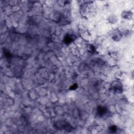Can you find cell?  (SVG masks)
<instances>
[{
	"label": "cell",
	"instance_id": "1",
	"mask_svg": "<svg viewBox=\"0 0 134 134\" xmlns=\"http://www.w3.org/2000/svg\"><path fill=\"white\" fill-rule=\"evenodd\" d=\"M55 127L58 129H64L66 131H72V127L68 123L65 121H58L55 125Z\"/></svg>",
	"mask_w": 134,
	"mask_h": 134
},
{
	"label": "cell",
	"instance_id": "2",
	"mask_svg": "<svg viewBox=\"0 0 134 134\" xmlns=\"http://www.w3.org/2000/svg\"><path fill=\"white\" fill-rule=\"evenodd\" d=\"M111 88L116 93H121L122 91V87L120 82L114 81L111 85Z\"/></svg>",
	"mask_w": 134,
	"mask_h": 134
},
{
	"label": "cell",
	"instance_id": "3",
	"mask_svg": "<svg viewBox=\"0 0 134 134\" xmlns=\"http://www.w3.org/2000/svg\"><path fill=\"white\" fill-rule=\"evenodd\" d=\"M110 36L114 40L119 41L122 37V34L119 30L115 29L111 30L110 32Z\"/></svg>",
	"mask_w": 134,
	"mask_h": 134
},
{
	"label": "cell",
	"instance_id": "4",
	"mask_svg": "<svg viewBox=\"0 0 134 134\" xmlns=\"http://www.w3.org/2000/svg\"><path fill=\"white\" fill-rule=\"evenodd\" d=\"M108 110L107 108L104 106H98L97 108V115L100 116V117H102L104 116L107 112Z\"/></svg>",
	"mask_w": 134,
	"mask_h": 134
},
{
	"label": "cell",
	"instance_id": "5",
	"mask_svg": "<svg viewBox=\"0 0 134 134\" xmlns=\"http://www.w3.org/2000/svg\"><path fill=\"white\" fill-rule=\"evenodd\" d=\"M76 38V37L73 35H66L64 38V42L66 44H69L73 42Z\"/></svg>",
	"mask_w": 134,
	"mask_h": 134
},
{
	"label": "cell",
	"instance_id": "6",
	"mask_svg": "<svg viewBox=\"0 0 134 134\" xmlns=\"http://www.w3.org/2000/svg\"><path fill=\"white\" fill-rule=\"evenodd\" d=\"M132 13L131 11H125L122 13L121 16L125 19H130L132 18Z\"/></svg>",
	"mask_w": 134,
	"mask_h": 134
},
{
	"label": "cell",
	"instance_id": "7",
	"mask_svg": "<svg viewBox=\"0 0 134 134\" xmlns=\"http://www.w3.org/2000/svg\"><path fill=\"white\" fill-rule=\"evenodd\" d=\"M108 21L111 23H115L117 21V18L115 16L112 15L108 17Z\"/></svg>",
	"mask_w": 134,
	"mask_h": 134
},
{
	"label": "cell",
	"instance_id": "8",
	"mask_svg": "<svg viewBox=\"0 0 134 134\" xmlns=\"http://www.w3.org/2000/svg\"><path fill=\"white\" fill-rule=\"evenodd\" d=\"M109 130L111 132H115L117 130V127L116 126H115V125L111 126L109 128Z\"/></svg>",
	"mask_w": 134,
	"mask_h": 134
},
{
	"label": "cell",
	"instance_id": "9",
	"mask_svg": "<svg viewBox=\"0 0 134 134\" xmlns=\"http://www.w3.org/2000/svg\"><path fill=\"white\" fill-rule=\"evenodd\" d=\"M77 87V85L76 84H73L72 85H71L70 87V89L71 90H75L76 88Z\"/></svg>",
	"mask_w": 134,
	"mask_h": 134
}]
</instances>
